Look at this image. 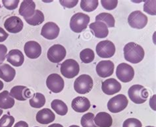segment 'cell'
<instances>
[{
	"mask_svg": "<svg viewBox=\"0 0 156 127\" xmlns=\"http://www.w3.org/2000/svg\"><path fill=\"white\" fill-rule=\"evenodd\" d=\"M123 51L125 60L133 64H137L141 62L145 54L142 47L134 42L126 44L123 48Z\"/></svg>",
	"mask_w": 156,
	"mask_h": 127,
	"instance_id": "1",
	"label": "cell"
},
{
	"mask_svg": "<svg viewBox=\"0 0 156 127\" xmlns=\"http://www.w3.org/2000/svg\"><path fill=\"white\" fill-rule=\"evenodd\" d=\"M90 18L83 13H77L73 15L70 20V28L75 33H80L87 28Z\"/></svg>",
	"mask_w": 156,
	"mask_h": 127,
	"instance_id": "2",
	"label": "cell"
},
{
	"mask_svg": "<svg viewBox=\"0 0 156 127\" xmlns=\"http://www.w3.org/2000/svg\"><path fill=\"white\" fill-rule=\"evenodd\" d=\"M130 100L134 104H142L145 103L148 97V92L142 85L135 84L131 86L128 91Z\"/></svg>",
	"mask_w": 156,
	"mask_h": 127,
	"instance_id": "3",
	"label": "cell"
},
{
	"mask_svg": "<svg viewBox=\"0 0 156 127\" xmlns=\"http://www.w3.org/2000/svg\"><path fill=\"white\" fill-rule=\"evenodd\" d=\"M94 82L92 77L88 75H82L74 83V89L80 94H86L92 90Z\"/></svg>",
	"mask_w": 156,
	"mask_h": 127,
	"instance_id": "4",
	"label": "cell"
},
{
	"mask_svg": "<svg viewBox=\"0 0 156 127\" xmlns=\"http://www.w3.org/2000/svg\"><path fill=\"white\" fill-rule=\"evenodd\" d=\"M60 71L61 75L65 78L73 79L79 75L80 71L79 64L73 59H67L61 65Z\"/></svg>",
	"mask_w": 156,
	"mask_h": 127,
	"instance_id": "5",
	"label": "cell"
},
{
	"mask_svg": "<svg viewBox=\"0 0 156 127\" xmlns=\"http://www.w3.org/2000/svg\"><path fill=\"white\" fill-rule=\"evenodd\" d=\"M129 101L123 94H119L110 99L108 103V109L112 113H117L124 110L128 105Z\"/></svg>",
	"mask_w": 156,
	"mask_h": 127,
	"instance_id": "6",
	"label": "cell"
},
{
	"mask_svg": "<svg viewBox=\"0 0 156 127\" xmlns=\"http://www.w3.org/2000/svg\"><path fill=\"white\" fill-rule=\"evenodd\" d=\"M147 17L142 13L140 11H135L131 13L128 17V23L129 25L136 29H142L147 24Z\"/></svg>",
	"mask_w": 156,
	"mask_h": 127,
	"instance_id": "7",
	"label": "cell"
},
{
	"mask_svg": "<svg viewBox=\"0 0 156 127\" xmlns=\"http://www.w3.org/2000/svg\"><path fill=\"white\" fill-rule=\"evenodd\" d=\"M96 51L101 58H110L115 54V46L111 41L104 40L97 44Z\"/></svg>",
	"mask_w": 156,
	"mask_h": 127,
	"instance_id": "8",
	"label": "cell"
},
{
	"mask_svg": "<svg viewBox=\"0 0 156 127\" xmlns=\"http://www.w3.org/2000/svg\"><path fill=\"white\" fill-rule=\"evenodd\" d=\"M66 54V50L62 45L55 44L49 48L47 57L51 63H59L65 59Z\"/></svg>",
	"mask_w": 156,
	"mask_h": 127,
	"instance_id": "9",
	"label": "cell"
},
{
	"mask_svg": "<svg viewBox=\"0 0 156 127\" xmlns=\"http://www.w3.org/2000/svg\"><path fill=\"white\" fill-rule=\"evenodd\" d=\"M116 75L122 83H129L134 79V70L130 65L122 63L116 69Z\"/></svg>",
	"mask_w": 156,
	"mask_h": 127,
	"instance_id": "10",
	"label": "cell"
},
{
	"mask_svg": "<svg viewBox=\"0 0 156 127\" xmlns=\"http://www.w3.org/2000/svg\"><path fill=\"white\" fill-rule=\"evenodd\" d=\"M46 86L48 89L53 93H60L65 86V82L58 74L53 73L49 75L46 79Z\"/></svg>",
	"mask_w": 156,
	"mask_h": 127,
	"instance_id": "11",
	"label": "cell"
},
{
	"mask_svg": "<svg viewBox=\"0 0 156 127\" xmlns=\"http://www.w3.org/2000/svg\"><path fill=\"white\" fill-rule=\"evenodd\" d=\"M24 24L23 20L17 16H12L7 18L4 23V27L10 33H19L23 30Z\"/></svg>",
	"mask_w": 156,
	"mask_h": 127,
	"instance_id": "12",
	"label": "cell"
},
{
	"mask_svg": "<svg viewBox=\"0 0 156 127\" xmlns=\"http://www.w3.org/2000/svg\"><path fill=\"white\" fill-rule=\"evenodd\" d=\"M59 27L55 23L48 22L41 30V35L48 40H54L59 34Z\"/></svg>",
	"mask_w": 156,
	"mask_h": 127,
	"instance_id": "13",
	"label": "cell"
},
{
	"mask_svg": "<svg viewBox=\"0 0 156 127\" xmlns=\"http://www.w3.org/2000/svg\"><path fill=\"white\" fill-rule=\"evenodd\" d=\"M114 63L110 60L101 61L96 65V72L101 78H107L112 76L114 71Z\"/></svg>",
	"mask_w": 156,
	"mask_h": 127,
	"instance_id": "14",
	"label": "cell"
},
{
	"mask_svg": "<svg viewBox=\"0 0 156 127\" xmlns=\"http://www.w3.org/2000/svg\"><path fill=\"white\" fill-rule=\"evenodd\" d=\"M24 51L28 58L35 59L42 54V47L36 41H28L24 46Z\"/></svg>",
	"mask_w": 156,
	"mask_h": 127,
	"instance_id": "15",
	"label": "cell"
},
{
	"mask_svg": "<svg viewBox=\"0 0 156 127\" xmlns=\"http://www.w3.org/2000/svg\"><path fill=\"white\" fill-rule=\"evenodd\" d=\"M121 84L115 79H109L101 84V90L107 95H114L121 90Z\"/></svg>",
	"mask_w": 156,
	"mask_h": 127,
	"instance_id": "16",
	"label": "cell"
},
{
	"mask_svg": "<svg viewBox=\"0 0 156 127\" xmlns=\"http://www.w3.org/2000/svg\"><path fill=\"white\" fill-rule=\"evenodd\" d=\"M9 93L12 97L19 101H25L32 96L30 90L24 86H15L11 88Z\"/></svg>",
	"mask_w": 156,
	"mask_h": 127,
	"instance_id": "17",
	"label": "cell"
},
{
	"mask_svg": "<svg viewBox=\"0 0 156 127\" xmlns=\"http://www.w3.org/2000/svg\"><path fill=\"white\" fill-rule=\"evenodd\" d=\"M91 104L87 97L79 96L72 101L71 107L73 109L78 113H84L90 109Z\"/></svg>",
	"mask_w": 156,
	"mask_h": 127,
	"instance_id": "18",
	"label": "cell"
},
{
	"mask_svg": "<svg viewBox=\"0 0 156 127\" xmlns=\"http://www.w3.org/2000/svg\"><path fill=\"white\" fill-rule=\"evenodd\" d=\"M55 118V114L52 111L48 108H44L40 110L37 113L36 119L37 122L42 125H48L53 122Z\"/></svg>",
	"mask_w": 156,
	"mask_h": 127,
	"instance_id": "19",
	"label": "cell"
},
{
	"mask_svg": "<svg viewBox=\"0 0 156 127\" xmlns=\"http://www.w3.org/2000/svg\"><path fill=\"white\" fill-rule=\"evenodd\" d=\"M90 28L98 38H104L108 36V27L104 23L100 21H96L90 24Z\"/></svg>",
	"mask_w": 156,
	"mask_h": 127,
	"instance_id": "20",
	"label": "cell"
},
{
	"mask_svg": "<svg viewBox=\"0 0 156 127\" xmlns=\"http://www.w3.org/2000/svg\"><path fill=\"white\" fill-rule=\"evenodd\" d=\"M36 4L33 1L28 0L23 1L20 4L19 9V15L24 18H30L32 17L35 13Z\"/></svg>",
	"mask_w": 156,
	"mask_h": 127,
	"instance_id": "21",
	"label": "cell"
},
{
	"mask_svg": "<svg viewBox=\"0 0 156 127\" xmlns=\"http://www.w3.org/2000/svg\"><path fill=\"white\" fill-rule=\"evenodd\" d=\"M7 61L14 67L22 66L24 57L21 51L19 50H12L6 55Z\"/></svg>",
	"mask_w": 156,
	"mask_h": 127,
	"instance_id": "22",
	"label": "cell"
},
{
	"mask_svg": "<svg viewBox=\"0 0 156 127\" xmlns=\"http://www.w3.org/2000/svg\"><path fill=\"white\" fill-rule=\"evenodd\" d=\"M94 122L98 127H111L113 124V119L109 113L100 112L94 117Z\"/></svg>",
	"mask_w": 156,
	"mask_h": 127,
	"instance_id": "23",
	"label": "cell"
},
{
	"mask_svg": "<svg viewBox=\"0 0 156 127\" xmlns=\"http://www.w3.org/2000/svg\"><path fill=\"white\" fill-rule=\"evenodd\" d=\"M16 75L15 69L8 64L0 65V79L6 83H9L13 80Z\"/></svg>",
	"mask_w": 156,
	"mask_h": 127,
	"instance_id": "24",
	"label": "cell"
},
{
	"mask_svg": "<svg viewBox=\"0 0 156 127\" xmlns=\"http://www.w3.org/2000/svg\"><path fill=\"white\" fill-rule=\"evenodd\" d=\"M15 105V100L10 96L9 92L5 90L0 93V108L3 109H11Z\"/></svg>",
	"mask_w": 156,
	"mask_h": 127,
	"instance_id": "25",
	"label": "cell"
},
{
	"mask_svg": "<svg viewBox=\"0 0 156 127\" xmlns=\"http://www.w3.org/2000/svg\"><path fill=\"white\" fill-rule=\"evenodd\" d=\"M51 107L59 115L64 116L68 112V108L63 101L60 100H54L51 103Z\"/></svg>",
	"mask_w": 156,
	"mask_h": 127,
	"instance_id": "26",
	"label": "cell"
},
{
	"mask_svg": "<svg viewBox=\"0 0 156 127\" xmlns=\"http://www.w3.org/2000/svg\"><path fill=\"white\" fill-rule=\"evenodd\" d=\"M29 104L32 108H41L46 104V97L41 93H35L29 101Z\"/></svg>",
	"mask_w": 156,
	"mask_h": 127,
	"instance_id": "27",
	"label": "cell"
},
{
	"mask_svg": "<svg viewBox=\"0 0 156 127\" xmlns=\"http://www.w3.org/2000/svg\"><path fill=\"white\" fill-rule=\"evenodd\" d=\"M44 13L40 10L37 9L35 11L34 15L30 18H24L26 22L32 26H38L44 21Z\"/></svg>",
	"mask_w": 156,
	"mask_h": 127,
	"instance_id": "28",
	"label": "cell"
},
{
	"mask_svg": "<svg viewBox=\"0 0 156 127\" xmlns=\"http://www.w3.org/2000/svg\"><path fill=\"white\" fill-rule=\"evenodd\" d=\"M96 21H100L105 23L107 26L113 28L115 26V20L113 16L108 13H101L96 17Z\"/></svg>",
	"mask_w": 156,
	"mask_h": 127,
	"instance_id": "29",
	"label": "cell"
},
{
	"mask_svg": "<svg viewBox=\"0 0 156 127\" xmlns=\"http://www.w3.org/2000/svg\"><path fill=\"white\" fill-rule=\"evenodd\" d=\"M80 58L83 63H90L92 62L95 59V54L91 49H84L80 53Z\"/></svg>",
	"mask_w": 156,
	"mask_h": 127,
	"instance_id": "30",
	"label": "cell"
},
{
	"mask_svg": "<svg viewBox=\"0 0 156 127\" xmlns=\"http://www.w3.org/2000/svg\"><path fill=\"white\" fill-rule=\"evenodd\" d=\"M98 4L99 2L98 0H92V1L83 0L80 2V7L84 11L92 12L97 9Z\"/></svg>",
	"mask_w": 156,
	"mask_h": 127,
	"instance_id": "31",
	"label": "cell"
},
{
	"mask_svg": "<svg viewBox=\"0 0 156 127\" xmlns=\"http://www.w3.org/2000/svg\"><path fill=\"white\" fill-rule=\"evenodd\" d=\"M94 115L92 113H88L84 114L82 117L80 123L83 127H98L94 122Z\"/></svg>",
	"mask_w": 156,
	"mask_h": 127,
	"instance_id": "32",
	"label": "cell"
},
{
	"mask_svg": "<svg viewBox=\"0 0 156 127\" xmlns=\"http://www.w3.org/2000/svg\"><path fill=\"white\" fill-rule=\"evenodd\" d=\"M155 4L156 2L154 1H144V11L147 14L151 15H155Z\"/></svg>",
	"mask_w": 156,
	"mask_h": 127,
	"instance_id": "33",
	"label": "cell"
},
{
	"mask_svg": "<svg viewBox=\"0 0 156 127\" xmlns=\"http://www.w3.org/2000/svg\"><path fill=\"white\" fill-rule=\"evenodd\" d=\"M15 122V118L9 115H4L0 118V127H12Z\"/></svg>",
	"mask_w": 156,
	"mask_h": 127,
	"instance_id": "34",
	"label": "cell"
},
{
	"mask_svg": "<svg viewBox=\"0 0 156 127\" xmlns=\"http://www.w3.org/2000/svg\"><path fill=\"white\" fill-rule=\"evenodd\" d=\"M142 122L137 118H129L123 122L122 127H142Z\"/></svg>",
	"mask_w": 156,
	"mask_h": 127,
	"instance_id": "35",
	"label": "cell"
},
{
	"mask_svg": "<svg viewBox=\"0 0 156 127\" xmlns=\"http://www.w3.org/2000/svg\"><path fill=\"white\" fill-rule=\"evenodd\" d=\"M101 3L104 9L107 10H113L117 7L118 1H117V0H113V1L102 0V1H101Z\"/></svg>",
	"mask_w": 156,
	"mask_h": 127,
	"instance_id": "36",
	"label": "cell"
},
{
	"mask_svg": "<svg viewBox=\"0 0 156 127\" xmlns=\"http://www.w3.org/2000/svg\"><path fill=\"white\" fill-rule=\"evenodd\" d=\"M2 3L8 10H14L17 9L19 3V0H13V1H9V0H3Z\"/></svg>",
	"mask_w": 156,
	"mask_h": 127,
	"instance_id": "37",
	"label": "cell"
},
{
	"mask_svg": "<svg viewBox=\"0 0 156 127\" xmlns=\"http://www.w3.org/2000/svg\"><path fill=\"white\" fill-rule=\"evenodd\" d=\"M7 53V48L3 44H0V65L2 64L5 59L6 54Z\"/></svg>",
	"mask_w": 156,
	"mask_h": 127,
	"instance_id": "38",
	"label": "cell"
},
{
	"mask_svg": "<svg viewBox=\"0 0 156 127\" xmlns=\"http://www.w3.org/2000/svg\"><path fill=\"white\" fill-rule=\"evenodd\" d=\"M59 3L61 5L66 8H73L77 5L79 1H77V0H75V1H63V0H60Z\"/></svg>",
	"mask_w": 156,
	"mask_h": 127,
	"instance_id": "39",
	"label": "cell"
},
{
	"mask_svg": "<svg viewBox=\"0 0 156 127\" xmlns=\"http://www.w3.org/2000/svg\"><path fill=\"white\" fill-rule=\"evenodd\" d=\"M8 36H9L8 33H7L3 28L0 27V42H3L4 41H5Z\"/></svg>",
	"mask_w": 156,
	"mask_h": 127,
	"instance_id": "40",
	"label": "cell"
},
{
	"mask_svg": "<svg viewBox=\"0 0 156 127\" xmlns=\"http://www.w3.org/2000/svg\"><path fill=\"white\" fill-rule=\"evenodd\" d=\"M13 127H28V125L27 124V122L19 121L17 122Z\"/></svg>",
	"mask_w": 156,
	"mask_h": 127,
	"instance_id": "41",
	"label": "cell"
},
{
	"mask_svg": "<svg viewBox=\"0 0 156 127\" xmlns=\"http://www.w3.org/2000/svg\"><path fill=\"white\" fill-rule=\"evenodd\" d=\"M48 127H63V126H62V125H60V124L55 123V124H52V125H50Z\"/></svg>",
	"mask_w": 156,
	"mask_h": 127,
	"instance_id": "42",
	"label": "cell"
},
{
	"mask_svg": "<svg viewBox=\"0 0 156 127\" xmlns=\"http://www.w3.org/2000/svg\"><path fill=\"white\" fill-rule=\"evenodd\" d=\"M3 83L2 80H0V90H2L3 88Z\"/></svg>",
	"mask_w": 156,
	"mask_h": 127,
	"instance_id": "43",
	"label": "cell"
},
{
	"mask_svg": "<svg viewBox=\"0 0 156 127\" xmlns=\"http://www.w3.org/2000/svg\"><path fill=\"white\" fill-rule=\"evenodd\" d=\"M2 114H3V110L2 109H0V117H1Z\"/></svg>",
	"mask_w": 156,
	"mask_h": 127,
	"instance_id": "44",
	"label": "cell"
},
{
	"mask_svg": "<svg viewBox=\"0 0 156 127\" xmlns=\"http://www.w3.org/2000/svg\"><path fill=\"white\" fill-rule=\"evenodd\" d=\"M69 127H79V126H77V125H71V126H70Z\"/></svg>",
	"mask_w": 156,
	"mask_h": 127,
	"instance_id": "45",
	"label": "cell"
},
{
	"mask_svg": "<svg viewBox=\"0 0 156 127\" xmlns=\"http://www.w3.org/2000/svg\"><path fill=\"white\" fill-rule=\"evenodd\" d=\"M146 127H155V126H147Z\"/></svg>",
	"mask_w": 156,
	"mask_h": 127,
	"instance_id": "46",
	"label": "cell"
},
{
	"mask_svg": "<svg viewBox=\"0 0 156 127\" xmlns=\"http://www.w3.org/2000/svg\"><path fill=\"white\" fill-rule=\"evenodd\" d=\"M34 127H38V126H34Z\"/></svg>",
	"mask_w": 156,
	"mask_h": 127,
	"instance_id": "47",
	"label": "cell"
}]
</instances>
